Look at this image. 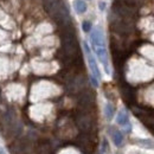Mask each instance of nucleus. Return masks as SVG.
<instances>
[{
    "instance_id": "1",
    "label": "nucleus",
    "mask_w": 154,
    "mask_h": 154,
    "mask_svg": "<svg viewBox=\"0 0 154 154\" xmlns=\"http://www.w3.org/2000/svg\"><path fill=\"white\" fill-rule=\"evenodd\" d=\"M83 46H84V50H85L87 56H88V62H89V66H90V70H91V72H93V76L96 77L97 79H100V78H101V74H100L98 66H97V64H96V60H95V58L93 57V55H91L90 48H89V45H88L85 42L83 43Z\"/></svg>"
},
{
    "instance_id": "2",
    "label": "nucleus",
    "mask_w": 154,
    "mask_h": 154,
    "mask_svg": "<svg viewBox=\"0 0 154 154\" xmlns=\"http://www.w3.org/2000/svg\"><path fill=\"white\" fill-rule=\"evenodd\" d=\"M95 102V95L89 91V90H85V91H82L81 95L78 97V103L81 107L83 108H89L93 106V103Z\"/></svg>"
},
{
    "instance_id": "3",
    "label": "nucleus",
    "mask_w": 154,
    "mask_h": 154,
    "mask_svg": "<svg viewBox=\"0 0 154 154\" xmlns=\"http://www.w3.org/2000/svg\"><path fill=\"white\" fill-rule=\"evenodd\" d=\"M91 44H93V48H96V46H106V43H104V37H103V33L101 31V29H95L93 32H91Z\"/></svg>"
},
{
    "instance_id": "4",
    "label": "nucleus",
    "mask_w": 154,
    "mask_h": 154,
    "mask_svg": "<svg viewBox=\"0 0 154 154\" xmlns=\"http://www.w3.org/2000/svg\"><path fill=\"white\" fill-rule=\"evenodd\" d=\"M121 93H122V96H123L125 101H126L127 103L132 104L135 101V91L131 85L125 84V87L121 88Z\"/></svg>"
},
{
    "instance_id": "5",
    "label": "nucleus",
    "mask_w": 154,
    "mask_h": 154,
    "mask_svg": "<svg viewBox=\"0 0 154 154\" xmlns=\"http://www.w3.org/2000/svg\"><path fill=\"white\" fill-rule=\"evenodd\" d=\"M116 122H117L120 126H122V127L127 126V127H129V128H131V123H129L128 114H127L125 110H121V112H119V114H117V117H116Z\"/></svg>"
},
{
    "instance_id": "6",
    "label": "nucleus",
    "mask_w": 154,
    "mask_h": 154,
    "mask_svg": "<svg viewBox=\"0 0 154 154\" xmlns=\"http://www.w3.org/2000/svg\"><path fill=\"white\" fill-rule=\"evenodd\" d=\"M110 135L113 137V141L115 143V146L120 147L123 142V135L122 133L119 131V129H115V128H110Z\"/></svg>"
},
{
    "instance_id": "7",
    "label": "nucleus",
    "mask_w": 154,
    "mask_h": 154,
    "mask_svg": "<svg viewBox=\"0 0 154 154\" xmlns=\"http://www.w3.org/2000/svg\"><path fill=\"white\" fill-rule=\"evenodd\" d=\"M74 6H75V10H76L77 13L82 14L87 11V4L84 0H75L74 2Z\"/></svg>"
},
{
    "instance_id": "8",
    "label": "nucleus",
    "mask_w": 154,
    "mask_h": 154,
    "mask_svg": "<svg viewBox=\"0 0 154 154\" xmlns=\"http://www.w3.org/2000/svg\"><path fill=\"white\" fill-rule=\"evenodd\" d=\"M114 113H115V109H114V106L112 103H107L106 104V108H104V114H106V117L108 120H112L113 116H114Z\"/></svg>"
},
{
    "instance_id": "9",
    "label": "nucleus",
    "mask_w": 154,
    "mask_h": 154,
    "mask_svg": "<svg viewBox=\"0 0 154 154\" xmlns=\"http://www.w3.org/2000/svg\"><path fill=\"white\" fill-rule=\"evenodd\" d=\"M137 143L140 146H143L145 148H154V142L151 140H139Z\"/></svg>"
},
{
    "instance_id": "10",
    "label": "nucleus",
    "mask_w": 154,
    "mask_h": 154,
    "mask_svg": "<svg viewBox=\"0 0 154 154\" xmlns=\"http://www.w3.org/2000/svg\"><path fill=\"white\" fill-rule=\"evenodd\" d=\"M82 29H83L84 32H90V30H91V23L88 21V20L83 21V24H82Z\"/></svg>"
},
{
    "instance_id": "11",
    "label": "nucleus",
    "mask_w": 154,
    "mask_h": 154,
    "mask_svg": "<svg viewBox=\"0 0 154 154\" xmlns=\"http://www.w3.org/2000/svg\"><path fill=\"white\" fill-rule=\"evenodd\" d=\"M90 79H91V83H93V85H94V87H98V82H97L96 77L91 76L90 77Z\"/></svg>"
},
{
    "instance_id": "12",
    "label": "nucleus",
    "mask_w": 154,
    "mask_h": 154,
    "mask_svg": "<svg viewBox=\"0 0 154 154\" xmlns=\"http://www.w3.org/2000/svg\"><path fill=\"white\" fill-rule=\"evenodd\" d=\"M98 7H100V10H101V11H103V10L106 8V2L101 1V2H100V5H98Z\"/></svg>"
}]
</instances>
